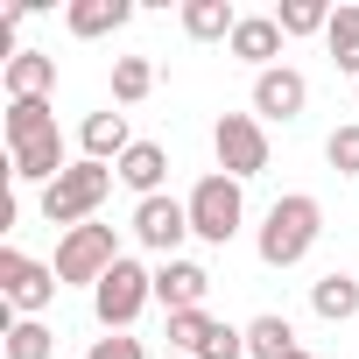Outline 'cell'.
Here are the masks:
<instances>
[{"mask_svg": "<svg viewBox=\"0 0 359 359\" xmlns=\"http://www.w3.org/2000/svg\"><path fill=\"white\" fill-rule=\"evenodd\" d=\"M317 240H324V205L310 191H289V198L268 205V219L254 233V254H261V268H296V261H310Z\"/></svg>", "mask_w": 359, "mask_h": 359, "instance_id": "1", "label": "cell"}, {"mask_svg": "<svg viewBox=\"0 0 359 359\" xmlns=\"http://www.w3.org/2000/svg\"><path fill=\"white\" fill-rule=\"evenodd\" d=\"M113 184H120L113 162H85V155H78V162L57 176V184L36 198V205H43V219H50L57 233H78V226H92V219H99V205L113 198Z\"/></svg>", "mask_w": 359, "mask_h": 359, "instance_id": "2", "label": "cell"}, {"mask_svg": "<svg viewBox=\"0 0 359 359\" xmlns=\"http://www.w3.org/2000/svg\"><path fill=\"white\" fill-rule=\"evenodd\" d=\"M184 205H191V233H198L205 247H226V240H233V233L247 226V198H240V184H233L226 169L198 176Z\"/></svg>", "mask_w": 359, "mask_h": 359, "instance_id": "3", "label": "cell"}, {"mask_svg": "<svg viewBox=\"0 0 359 359\" xmlns=\"http://www.w3.org/2000/svg\"><path fill=\"white\" fill-rule=\"evenodd\" d=\"M155 303V268H141L134 254H120L113 261V275L92 289V317L106 324V331H134V317Z\"/></svg>", "mask_w": 359, "mask_h": 359, "instance_id": "4", "label": "cell"}, {"mask_svg": "<svg viewBox=\"0 0 359 359\" xmlns=\"http://www.w3.org/2000/svg\"><path fill=\"white\" fill-rule=\"evenodd\" d=\"M113 261H120V233L92 219V226H78V233L57 240V261H50V268H57V282H85V289H99V282L113 275Z\"/></svg>", "mask_w": 359, "mask_h": 359, "instance_id": "5", "label": "cell"}, {"mask_svg": "<svg viewBox=\"0 0 359 359\" xmlns=\"http://www.w3.org/2000/svg\"><path fill=\"white\" fill-rule=\"evenodd\" d=\"M57 268L50 261H29L22 247H0V296H8V310L15 317H43L50 303H57Z\"/></svg>", "mask_w": 359, "mask_h": 359, "instance_id": "6", "label": "cell"}, {"mask_svg": "<svg viewBox=\"0 0 359 359\" xmlns=\"http://www.w3.org/2000/svg\"><path fill=\"white\" fill-rule=\"evenodd\" d=\"M212 155H219V169L233 176V184H247V176L268 169V127H261L254 113H219V127H212Z\"/></svg>", "mask_w": 359, "mask_h": 359, "instance_id": "7", "label": "cell"}, {"mask_svg": "<svg viewBox=\"0 0 359 359\" xmlns=\"http://www.w3.org/2000/svg\"><path fill=\"white\" fill-rule=\"evenodd\" d=\"M134 240H141L155 261H176V247L198 240V233H191V205L169 198V191H162V198H141V205H134Z\"/></svg>", "mask_w": 359, "mask_h": 359, "instance_id": "8", "label": "cell"}, {"mask_svg": "<svg viewBox=\"0 0 359 359\" xmlns=\"http://www.w3.org/2000/svg\"><path fill=\"white\" fill-rule=\"evenodd\" d=\"M303 106H310V78L296 71V64H275V71H261L254 78V120H303Z\"/></svg>", "mask_w": 359, "mask_h": 359, "instance_id": "9", "label": "cell"}, {"mask_svg": "<svg viewBox=\"0 0 359 359\" xmlns=\"http://www.w3.org/2000/svg\"><path fill=\"white\" fill-rule=\"evenodd\" d=\"M205 296H212V268L205 261H155V303L176 317V310H205Z\"/></svg>", "mask_w": 359, "mask_h": 359, "instance_id": "10", "label": "cell"}, {"mask_svg": "<svg viewBox=\"0 0 359 359\" xmlns=\"http://www.w3.org/2000/svg\"><path fill=\"white\" fill-rule=\"evenodd\" d=\"M64 169H71V148H64V134H36V141L8 148V176H15V184H36V191H50Z\"/></svg>", "mask_w": 359, "mask_h": 359, "instance_id": "11", "label": "cell"}, {"mask_svg": "<svg viewBox=\"0 0 359 359\" xmlns=\"http://www.w3.org/2000/svg\"><path fill=\"white\" fill-rule=\"evenodd\" d=\"M0 92L8 99H50L57 92V57L50 50H15L0 64Z\"/></svg>", "mask_w": 359, "mask_h": 359, "instance_id": "12", "label": "cell"}, {"mask_svg": "<svg viewBox=\"0 0 359 359\" xmlns=\"http://www.w3.org/2000/svg\"><path fill=\"white\" fill-rule=\"evenodd\" d=\"M282 43H289V36L275 29V15H240V29H233V43H226V50H233L240 64H254V78H261V71H275V64H282Z\"/></svg>", "mask_w": 359, "mask_h": 359, "instance_id": "13", "label": "cell"}, {"mask_svg": "<svg viewBox=\"0 0 359 359\" xmlns=\"http://www.w3.org/2000/svg\"><path fill=\"white\" fill-rule=\"evenodd\" d=\"M113 176H120V184L134 191V205L141 198H162V176H169V148L162 141H134L120 162H113Z\"/></svg>", "mask_w": 359, "mask_h": 359, "instance_id": "14", "label": "cell"}, {"mask_svg": "<svg viewBox=\"0 0 359 359\" xmlns=\"http://www.w3.org/2000/svg\"><path fill=\"white\" fill-rule=\"evenodd\" d=\"M78 148H85V162H120L127 148H134V134H127V113H85V127H78Z\"/></svg>", "mask_w": 359, "mask_h": 359, "instance_id": "15", "label": "cell"}, {"mask_svg": "<svg viewBox=\"0 0 359 359\" xmlns=\"http://www.w3.org/2000/svg\"><path fill=\"white\" fill-rule=\"evenodd\" d=\"M310 310H317L324 324H352V317H359V275H345V268L317 275V282H310Z\"/></svg>", "mask_w": 359, "mask_h": 359, "instance_id": "16", "label": "cell"}, {"mask_svg": "<svg viewBox=\"0 0 359 359\" xmlns=\"http://www.w3.org/2000/svg\"><path fill=\"white\" fill-rule=\"evenodd\" d=\"M127 15H134L127 0H71V8H64V29H71L78 43H99V36H113Z\"/></svg>", "mask_w": 359, "mask_h": 359, "instance_id": "17", "label": "cell"}, {"mask_svg": "<svg viewBox=\"0 0 359 359\" xmlns=\"http://www.w3.org/2000/svg\"><path fill=\"white\" fill-rule=\"evenodd\" d=\"M233 29H240L233 0H184V36L191 43H233Z\"/></svg>", "mask_w": 359, "mask_h": 359, "instance_id": "18", "label": "cell"}, {"mask_svg": "<svg viewBox=\"0 0 359 359\" xmlns=\"http://www.w3.org/2000/svg\"><path fill=\"white\" fill-rule=\"evenodd\" d=\"M303 345H296V324L282 317V310H261L254 324H247V359H296Z\"/></svg>", "mask_w": 359, "mask_h": 359, "instance_id": "19", "label": "cell"}, {"mask_svg": "<svg viewBox=\"0 0 359 359\" xmlns=\"http://www.w3.org/2000/svg\"><path fill=\"white\" fill-rule=\"evenodd\" d=\"M8 148H22V141H36V134H57V106L50 99H8Z\"/></svg>", "mask_w": 359, "mask_h": 359, "instance_id": "20", "label": "cell"}, {"mask_svg": "<svg viewBox=\"0 0 359 359\" xmlns=\"http://www.w3.org/2000/svg\"><path fill=\"white\" fill-rule=\"evenodd\" d=\"M324 50H331V64L359 85V8H331V29H324Z\"/></svg>", "mask_w": 359, "mask_h": 359, "instance_id": "21", "label": "cell"}, {"mask_svg": "<svg viewBox=\"0 0 359 359\" xmlns=\"http://www.w3.org/2000/svg\"><path fill=\"white\" fill-rule=\"evenodd\" d=\"M0 338H8V359H57V331L43 317H15Z\"/></svg>", "mask_w": 359, "mask_h": 359, "instance_id": "22", "label": "cell"}, {"mask_svg": "<svg viewBox=\"0 0 359 359\" xmlns=\"http://www.w3.org/2000/svg\"><path fill=\"white\" fill-rule=\"evenodd\" d=\"M155 92V64L148 57H113V106H141Z\"/></svg>", "mask_w": 359, "mask_h": 359, "instance_id": "23", "label": "cell"}, {"mask_svg": "<svg viewBox=\"0 0 359 359\" xmlns=\"http://www.w3.org/2000/svg\"><path fill=\"white\" fill-rule=\"evenodd\" d=\"M275 29H282V36H324V29H331V8H324V0H282V8H275Z\"/></svg>", "mask_w": 359, "mask_h": 359, "instance_id": "24", "label": "cell"}, {"mask_svg": "<svg viewBox=\"0 0 359 359\" xmlns=\"http://www.w3.org/2000/svg\"><path fill=\"white\" fill-rule=\"evenodd\" d=\"M162 338H169V352H184V359H198V345L212 338V317H205V310H176Z\"/></svg>", "mask_w": 359, "mask_h": 359, "instance_id": "25", "label": "cell"}, {"mask_svg": "<svg viewBox=\"0 0 359 359\" xmlns=\"http://www.w3.org/2000/svg\"><path fill=\"white\" fill-rule=\"evenodd\" d=\"M324 162H331L338 176H359V120L331 127V141H324Z\"/></svg>", "mask_w": 359, "mask_h": 359, "instance_id": "26", "label": "cell"}, {"mask_svg": "<svg viewBox=\"0 0 359 359\" xmlns=\"http://www.w3.org/2000/svg\"><path fill=\"white\" fill-rule=\"evenodd\" d=\"M198 359H247V324H212V338L198 345Z\"/></svg>", "mask_w": 359, "mask_h": 359, "instance_id": "27", "label": "cell"}, {"mask_svg": "<svg viewBox=\"0 0 359 359\" xmlns=\"http://www.w3.org/2000/svg\"><path fill=\"white\" fill-rule=\"evenodd\" d=\"M85 359H148V352H141V338L106 331V338H92V352H85Z\"/></svg>", "mask_w": 359, "mask_h": 359, "instance_id": "28", "label": "cell"}, {"mask_svg": "<svg viewBox=\"0 0 359 359\" xmlns=\"http://www.w3.org/2000/svg\"><path fill=\"white\" fill-rule=\"evenodd\" d=\"M169 359H184V352H169Z\"/></svg>", "mask_w": 359, "mask_h": 359, "instance_id": "29", "label": "cell"}, {"mask_svg": "<svg viewBox=\"0 0 359 359\" xmlns=\"http://www.w3.org/2000/svg\"><path fill=\"white\" fill-rule=\"evenodd\" d=\"M296 359H310V352H296Z\"/></svg>", "mask_w": 359, "mask_h": 359, "instance_id": "30", "label": "cell"}, {"mask_svg": "<svg viewBox=\"0 0 359 359\" xmlns=\"http://www.w3.org/2000/svg\"><path fill=\"white\" fill-rule=\"evenodd\" d=\"M352 92H359V85H352Z\"/></svg>", "mask_w": 359, "mask_h": 359, "instance_id": "31", "label": "cell"}]
</instances>
